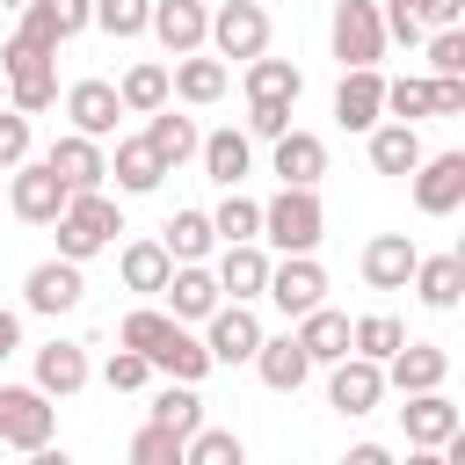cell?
<instances>
[{"label": "cell", "instance_id": "1", "mask_svg": "<svg viewBox=\"0 0 465 465\" xmlns=\"http://www.w3.org/2000/svg\"><path fill=\"white\" fill-rule=\"evenodd\" d=\"M51 225H58V254H65V262H94L102 247H116L124 211H116V196H109V189H73V196H65V211H58Z\"/></svg>", "mask_w": 465, "mask_h": 465}, {"label": "cell", "instance_id": "2", "mask_svg": "<svg viewBox=\"0 0 465 465\" xmlns=\"http://www.w3.org/2000/svg\"><path fill=\"white\" fill-rule=\"evenodd\" d=\"M320 232H327V211H320V196H312V189L283 182V189L262 203V240H269L276 254H312V247H320Z\"/></svg>", "mask_w": 465, "mask_h": 465}, {"label": "cell", "instance_id": "3", "mask_svg": "<svg viewBox=\"0 0 465 465\" xmlns=\"http://www.w3.org/2000/svg\"><path fill=\"white\" fill-rule=\"evenodd\" d=\"M65 182H58V167L51 160H15L7 167V211L22 218V225H51L58 211H65Z\"/></svg>", "mask_w": 465, "mask_h": 465}, {"label": "cell", "instance_id": "4", "mask_svg": "<svg viewBox=\"0 0 465 465\" xmlns=\"http://www.w3.org/2000/svg\"><path fill=\"white\" fill-rule=\"evenodd\" d=\"M51 429H58L51 392H36V385H0V443H7V450H44Z\"/></svg>", "mask_w": 465, "mask_h": 465}, {"label": "cell", "instance_id": "5", "mask_svg": "<svg viewBox=\"0 0 465 465\" xmlns=\"http://www.w3.org/2000/svg\"><path fill=\"white\" fill-rule=\"evenodd\" d=\"M203 349H211V363H247L262 349V312L247 298H218L203 312Z\"/></svg>", "mask_w": 465, "mask_h": 465}, {"label": "cell", "instance_id": "6", "mask_svg": "<svg viewBox=\"0 0 465 465\" xmlns=\"http://www.w3.org/2000/svg\"><path fill=\"white\" fill-rule=\"evenodd\" d=\"M327 44H334V58H341V65H378V58H385V22H378V0H334Z\"/></svg>", "mask_w": 465, "mask_h": 465}, {"label": "cell", "instance_id": "7", "mask_svg": "<svg viewBox=\"0 0 465 465\" xmlns=\"http://www.w3.org/2000/svg\"><path fill=\"white\" fill-rule=\"evenodd\" d=\"M407 182H414V211L421 218H450L465 203V153H421Z\"/></svg>", "mask_w": 465, "mask_h": 465}, {"label": "cell", "instance_id": "8", "mask_svg": "<svg viewBox=\"0 0 465 465\" xmlns=\"http://www.w3.org/2000/svg\"><path fill=\"white\" fill-rule=\"evenodd\" d=\"M262 298H269L283 320H298V312H312V305L327 298V269H320L312 254H283V262H269V283H262Z\"/></svg>", "mask_w": 465, "mask_h": 465}, {"label": "cell", "instance_id": "9", "mask_svg": "<svg viewBox=\"0 0 465 465\" xmlns=\"http://www.w3.org/2000/svg\"><path fill=\"white\" fill-rule=\"evenodd\" d=\"M80 298H87V276H80V262H65V254H51V262H36V269L22 276V305L44 312V320L73 312Z\"/></svg>", "mask_w": 465, "mask_h": 465}, {"label": "cell", "instance_id": "10", "mask_svg": "<svg viewBox=\"0 0 465 465\" xmlns=\"http://www.w3.org/2000/svg\"><path fill=\"white\" fill-rule=\"evenodd\" d=\"M378 400H385V371H378L371 356H356V349H349V356H334V363H327V407H334V414H349V421H356V414H371Z\"/></svg>", "mask_w": 465, "mask_h": 465}, {"label": "cell", "instance_id": "11", "mask_svg": "<svg viewBox=\"0 0 465 465\" xmlns=\"http://www.w3.org/2000/svg\"><path fill=\"white\" fill-rule=\"evenodd\" d=\"M203 44H211L218 58H254V51H269V15H262L254 0H225V7L211 15Z\"/></svg>", "mask_w": 465, "mask_h": 465}, {"label": "cell", "instance_id": "12", "mask_svg": "<svg viewBox=\"0 0 465 465\" xmlns=\"http://www.w3.org/2000/svg\"><path fill=\"white\" fill-rule=\"evenodd\" d=\"M407 407H400V429H407V443L414 450H443L458 429H465V414L443 400V385H429V392H400Z\"/></svg>", "mask_w": 465, "mask_h": 465}, {"label": "cell", "instance_id": "13", "mask_svg": "<svg viewBox=\"0 0 465 465\" xmlns=\"http://www.w3.org/2000/svg\"><path fill=\"white\" fill-rule=\"evenodd\" d=\"M378 116H385V73H378V65H341L334 124H341V131H371Z\"/></svg>", "mask_w": 465, "mask_h": 465}, {"label": "cell", "instance_id": "14", "mask_svg": "<svg viewBox=\"0 0 465 465\" xmlns=\"http://www.w3.org/2000/svg\"><path fill=\"white\" fill-rule=\"evenodd\" d=\"M153 371H167V378H182V385H203L218 363H211V349H203V334H189V320H167V334L153 341V356H145Z\"/></svg>", "mask_w": 465, "mask_h": 465}, {"label": "cell", "instance_id": "15", "mask_svg": "<svg viewBox=\"0 0 465 465\" xmlns=\"http://www.w3.org/2000/svg\"><path fill=\"white\" fill-rule=\"evenodd\" d=\"M378 371H385V392H429V385L450 378V356H443L436 341H400Z\"/></svg>", "mask_w": 465, "mask_h": 465}, {"label": "cell", "instance_id": "16", "mask_svg": "<svg viewBox=\"0 0 465 465\" xmlns=\"http://www.w3.org/2000/svg\"><path fill=\"white\" fill-rule=\"evenodd\" d=\"M44 160L58 167V182H65V189H102V182H109V153H102V138H87V131L51 138V153H44Z\"/></svg>", "mask_w": 465, "mask_h": 465}, {"label": "cell", "instance_id": "17", "mask_svg": "<svg viewBox=\"0 0 465 465\" xmlns=\"http://www.w3.org/2000/svg\"><path fill=\"white\" fill-rule=\"evenodd\" d=\"M145 29L160 36V51H203V29H211V7L203 0H153V15H145Z\"/></svg>", "mask_w": 465, "mask_h": 465}, {"label": "cell", "instance_id": "18", "mask_svg": "<svg viewBox=\"0 0 465 465\" xmlns=\"http://www.w3.org/2000/svg\"><path fill=\"white\" fill-rule=\"evenodd\" d=\"M211 276H218L225 298H247V305H254L262 283H269V247H262V240H225V254H218Z\"/></svg>", "mask_w": 465, "mask_h": 465}, {"label": "cell", "instance_id": "19", "mask_svg": "<svg viewBox=\"0 0 465 465\" xmlns=\"http://www.w3.org/2000/svg\"><path fill=\"white\" fill-rule=\"evenodd\" d=\"M247 363H254V378H262L269 392H298V385L312 378V356L298 349V334H262V349H254Z\"/></svg>", "mask_w": 465, "mask_h": 465}, {"label": "cell", "instance_id": "20", "mask_svg": "<svg viewBox=\"0 0 465 465\" xmlns=\"http://www.w3.org/2000/svg\"><path fill=\"white\" fill-rule=\"evenodd\" d=\"M225 58H196V51H182L174 58V73H167V102H189V109H211L218 94H225Z\"/></svg>", "mask_w": 465, "mask_h": 465}, {"label": "cell", "instance_id": "21", "mask_svg": "<svg viewBox=\"0 0 465 465\" xmlns=\"http://www.w3.org/2000/svg\"><path fill=\"white\" fill-rule=\"evenodd\" d=\"M65 116H73V131L109 138V131H116V116H124L116 80H73V87H65Z\"/></svg>", "mask_w": 465, "mask_h": 465}, {"label": "cell", "instance_id": "22", "mask_svg": "<svg viewBox=\"0 0 465 465\" xmlns=\"http://www.w3.org/2000/svg\"><path fill=\"white\" fill-rule=\"evenodd\" d=\"M196 160H203V174H211L218 189H240V182H247V167H254V138L225 124V131L196 138Z\"/></svg>", "mask_w": 465, "mask_h": 465}, {"label": "cell", "instance_id": "23", "mask_svg": "<svg viewBox=\"0 0 465 465\" xmlns=\"http://www.w3.org/2000/svg\"><path fill=\"white\" fill-rule=\"evenodd\" d=\"M160 298H167V312H174V320H203L225 291H218V276H211L203 262H174V269H167V283H160Z\"/></svg>", "mask_w": 465, "mask_h": 465}, {"label": "cell", "instance_id": "24", "mask_svg": "<svg viewBox=\"0 0 465 465\" xmlns=\"http://www.w3.org/2000/svg\"><path fill=\"white\" fill-rule=\"evenodd\" d=\"M414 240L407 232H378L371 247H363V283L371 291H407V276H414Z\"/></svg>", "mask_w": 465, "mask_h": 465}, {"label": "cell", "instance_id": "25", "mask_svg": "<svg viewBox=\"0 0 465 465\" xmlns=\"http://www.w3.org/2000/svg\"><path fill=\"white\" fill-rule=\"evenodd\" d=\"M407 283L421 291L429 312H450V305L465 298V254H414V276H407Z\"/></svg>", "mask_w": 465, "mask_h": 465}, {"label": "cell", "instance_id": "26", "mask_svg": "<svg viewBox=\"0 0 465 465\" xmlns=\"http://www.w3.org/2000/svg\"><path fill=\"white\" fill-rule=\"evenodd\" d=\"M87 378H94V371H87V349H80V341H44V349H36V392L73 400Z\"/></svg>", "mask_w": 465, "mask_h": 465}, {"label": "cell", "instance_id": "27", "mask_svg": "<svg viewBox=\"0 0 465 465\" xmlns=\"http://www.w3.org/2000/svg\"><path fill=\"white\" fill-rule=\"evenodd\" d=\"M363 138H371V167H378V174H414V160H421V131H414V124L378 116Z\"/></svg>", "mask_w": 465, "mask_h": 465}, {"label": "cell", "instance_id": "28", "mask_svg": "<svg viewBox=\"0 0 465 465\" xmlns=\"http://www.w3.org/2000/svg\"><path fill=\"white\" fill-rule=\"evenodd\" d=\"M269 145H276V174H283V182L320 189V174H327V145H320L312 131H298V124H291V131H276Z\"/></svg>", "mask_w": 465, "mask_h": 465}, {"label": "cell", "instance_id": "29", "mask_svg": "<svg viewBox=\"0 0 465 465\" xmlns=\"http://www.w3.org/2000/svg\"><path fill=\"white\" fill-rule=\"evenodd\" d=\"M291 334H298V349H305L312 363H334V356H349V312H334L327 298H320L312 312H298V327H291Z\"/></svg>", "mask_w": 465, "mask_h": 465}, {"label": "cell", "instance_id": "30", "mask_svg": "<svg viewBox=\"0 0 465 465\" xmlns=\"http://www.w3.org/2000/svg\"><path fill=\"white\" fill-rule=\"evenodd\" d=\"M196 138H203V131H196L189 116H174V102H160V109H145V145L160 153V167H167V174H174V167H182V160L196 153Z\"/></svg>", "mask_w": 465, "mask_h": 465}, {"label": "cell", "instance_id": "31", "mask_svg": "<svg viewBox=\"0 0 465 465\" xmlns=\"http://www.w3.org/2000/svg\"><path fill=\"white\" fill-rule=\"evenodd\" d=\"M7 102H15L22 116L51 109V102H58V58H22V65H7Z\"/></svg>", "mask_w": 465, "mask_h": 465}, {"label": "cell", "instance_id": "32", "mask_svg": "<svg viewBox=\"0 0 465 465\" xmlns=\"http://www.w3.org/2000/svg\"><path fill=\"white\" fill-rule=\"evenodd\" d=\"M109 174H116V189H124V196H153L167 167H160V153H153V145H145V131H138V138H116Z\"/></svg>", "mask_w": 465, "mask_h": 465}, {"label": "cell", "instance_id": "33", "mask_svg": "<svg viewBox=\"0 0 465 465\" xmlns=\"http://www.w3.org/2000/svg\"><path fill=\"white\" fill-rule=\"evenodd\" d=\"M167 269H174V254H167L160 240H131V247L116 254V276H124V291H138V298H160Z\"/></svg>", "mask_w": 465, "mask_h": 465}, {"label": "cell", "instance_id": "34", "mask_svg": "<svg viewBox=\"0 0 465 465\" xmlns=\"http://www.w3.org/2000/svg\"><path fill=\"white\" fill-rule=\"evenodd\" d=\"M298 94H305V73L291 58H269V51L247 58V102H298Z\"/></svg>", "mask_w": 465, "mask_h": 465}, {"label": "cell", "instance_id": "35", "mask_svg": "<svg viewBox=\"0 0 465 465\" xmlns=\"http://www.w3.org/2000/svg\"><path fill=\"white\" fill-rule=\"evenodd\" d=\"M160 247H167L174 262H203V254L218 247V232H211V211H174V218L160 225Z\"/></svg>", "mask_w": 465, "mask_h": 465}, {"label": "cell", "instance_id": "36", "mask_svg": "<svg viewBox=\"0 0 465 465\" xmlns=\"http://www.w3.org/2000/svg\"><path fill=\"white\" fill-rule=\"evenodd\" d=\"M145 421H160V429H174V436H189L196 421H203V400H196V385H160L153 392V407H145Z\"/></svg>", "mask_w": 465, "mask_h": 465}, {"label": "cell", "instance_id": "37", "mask_svg": "<svg viewBox=\"0 0 465 465\" xmlns=\"http://www.w3.org/2000/svg\"><path fill=\"white\" fill-rule=\"evenodd\" d=\"M247 458V443L232 436V429H211V421H196L189 436H182V465H240Z\"/></svg>", "mask_w": 465, "mask_h": 465}, {"label": "cell", "instance_id": "38", "mask_svg": "<svg viewBox=\"0 0 465 465\" xmlns=\"http://www.w3.org/2000/svg\"><path fill=\"white\" fill-rule=\"evenodd\" d=\"M116 102H124V116H145V109H160L167 102V65H131L124 80H116Z\"/></svg>", "mask_w": 465, "mask_h": 465}, {"label": "cell", "instance_id": "39", "mask_svg": "<svg viewBox=\"0 0 465 465\" xmlns=\"http://www.w3.org/2000/svg\"><path fill=\"white\" fill-rule=\"evenodd\" d=\"M400 341H407V327H400L392 312H363V320H349V349H356V356H371V363H385Z\"/></svg>", "mask_w": 465, "mask_h": 465}, {"label": "cell", "instance_id": "40", "mask_svg": "<svg viewBox=\"0 0 465 465\" xmlns=\"http://www.w3.org/2000/svg\"><path fill=\"white\" fill-rule=\"evenodd\" d=\"M211 232L218 240H262V203L240 196V189H225V203L211 211Z\"/></svg>", "mask_w": 465, "mask_h": 465}, {"label": "cell", "instance_id": "41", "mask_svg": "<svg viewBox=\"0 0 465 465\" xmlns=\"http://www.w3.org/2000/svg\"><path fill=\"white\" fill-rule=\"evenodd\" d=\"M145 15H153V0H94V22H87V29L131 44V36H145Z\"/></svg>", "mask_w": 465, "mask_h": 465}, {"label": "cell", "instance_id": "42", "mask_svg": "<svg viewBox=\"0 0 465 465\" xmlns=\"http://www.w3.org/2000/svg\"><path fill=\"white\" fill-rule=\"evenodd\" d=\"M167 320H174L167 305H138V312H124V327H116V341H124V349H138V356H153V341L167 334Z\"/></svg>", "mask_w": 465, "mask_h": 465}, {"label": "cell", "instance_id": "43", "mask_svg": "<svg viewBox=\"0 0 465 465\" xmlns=\"http://www.w3.org/2000/svg\"><path fill=\"white\" fill-rule=\"evenodd\" d=\"M131 465H182V436L160 429V421H145V429L131 436Z\"/></svg>", "mask_w": 465, "mask_h": 465}, {"label": "cell", "instance_id": "44", "mask_svg": "<svg viewBox=\"0 0 465 465\" xmlns=\"http://www.w3.org/2000/svg\"><path fill=\"white\" fill-rule=\"evenodd\" d=\"M385 116H400V124L436 116V109H429V80H385Z\"/></svg>", "mask_w": 465, "mask_h": 465}, {"label": "cell", "instance_id": "45", "mask_svg": "<svg viewBox=\"0 0 465 465\" xmlns=\"http://www.w3.org/2000/svg\"><path fill=\"white\" fill-rule=\"evenodd\" d=\"M145 378H153V363H145L138 349H109V363H102V385H109V392H138Z\"/></svg>", "mask_w": 465, "mask_h": 465}, {"label": "cell", "instance_id": "46", "mask_svg": "<svg viewBox=\"0 0 465 465\" xmlns=\"http://www.w3.org/2000/svg\"><path fill=\"white\" fill-rule=\"evenodd\" d=\"M429 73H465V22L458 29H429Z\"/></svg>", "mask_w": 465, "mask_h": 465}, {"label": "cell", "instance_id": "47", "mask_svg": "<svg viewBox=\"0 0 465 465\" xmlns=\"http://www.w3.org/2000/svg\"><path fill=\"white\" fill-rule=\"evenodd\" d=\"M378 22H385V36H392V44H421V36H429V22H421V7H414V0H385V7H378Z\"/></svg>", "mask_w": 465, "mask_h": 465}, {"label": "cell", "instance_id": "48", "mask_svg": "<svg viewBox=\"0 0 465 465\" xmlns=\"http://www.w3.org/2000/svg\"><path fill=\"white\" fill-rule=\"evenodd\" d=\"M36 7L51 15V29H58V44H65V36H80V29L94 22V0H36Z\"/></svg>", "mask_w": 465, "mask_h": 465}, {"label": "cell", "instance_id": "49", "mask_svg": "<svg viewBox=\"0 0 465 465\" xmlns=\"http://www.w3.org/2000/svg\"><path fill=\"white\" fill-rule=\"evenodd\" d=\"M15 160H29V116L7 102L0 109V167H15Z\"/></svg>", "mask_w": 465, "mask_h": 465}, {"label": "cell", "instance_id": "50", "mask_svg": "<svg viewBox=\"0 0 465 465\" xmlns=\"http://www.w3.org/2000/svg\"><path fill=\"white\" fill-rule=\"evenodd\" d=\"M291 109H298V102H247V138H276V131H291Z\"/></svg>", "mask_w": 465, "mask_h": 465}, {"label": "cell", "instance_id": "51", "mask_svg": "<svg viewBox=\"0 0 465 465\" xmlns=\"http://www.w3.org/2000/svg\"><path fill=\"white\" fill-rule=\"evenodd\" d=\"M429 109H436V116H458V109H465V73H436V80H429Z\"/></svg>", "mask_w": 465, "mask_h": 465}, {"label": "cell", "instance_id": "52", "mask_svg": "<svg viewBox=\"0 0 465 465\" xmlns=\"http://www.w3.org/2000/svg\"><path fill=\"white\" fill-rule=\"evenodd\" d=\"M414 7H421L429 29H458V22H465V0H414Z\"/></svg>", "mask_w": 465, "mask_h": 465}, {"label": "cell", "instance_id": "53", "mask_svg": "<svg viewBox=\"0 0 465 465\" xmlns=\"http://www.w3.org/2000/svg\"><path fill=\"white\" fill-rule=\"evenodd\" d=\"M15 349H22V312H7V305H0V363H7Z\"/></svg>", "mask_w": 465, "mask_h": 465}, {"label": "cell", "instance_id": "54", "mask_svg": "<svg viewBox=\"0 0 465 465\" xmlns=\"http://www.w3.org/2000/svg\"><path fill=\"white\" fill-rule=\"evenodd\" d=\"M385 458H392L385 443H356V450H349V465H385Z\"/></svg>", "mask_w": 465, "mask_h": 465}, {"label": "cell", "instance_id": "55", "mask_svg": "<svg viewBox=\"0 0 465 465\" xmlns=\"http://www.w3.org/2000/svg\"><path fill=\"white\" fill-rule=\"evenodd\" d=\"M0 203H7V167H0Z\"/></svg>", "mask_w": 465, "mask_h": 465}, {"label": "cell", "instance_id": "56", "mask_svg": "<svg viewBox=\"0 0 465 465\" xmlns=\"http://www.w3.org/2000/svg\"><path fill=\"white\" fill-rule=\"evenodd\" d=\"M0 7H22V0H0Z\"/></svg>", "mask_w": 465, "mask_h": 465}]
</instances>
